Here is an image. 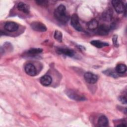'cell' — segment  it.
<instances>
[{"mask_svg":"<svg viewBox=\"0 0 127 127\" xmlns=\"http://www.w3.org/2000/svg\"><path fill=\"white\" fill-rule=\"evenodd\" d=\"M54 16L56 19L62 23H66L69 19V16L66 11V8L63 4L59 5L54 11Z\"/></svg>","mask_w":127,"mask_h":127,"instance_id":"6da1fadb","label":"cell"},{"mask_svg":"<svg viewBox=\"0 0 127 127\" xmlns=\"http://www.w3.org/2000/svg\"><path fill=\"white\" fill-rule=\"evenodd\" d=\"M112 5L118 13H122L124 12H126V6L121 0H114L112 1Z\"/></svg>","mask_w":127,"mask_h":127,"instance_id":"3957f363","label":"cell"},{"mask_svg":"<svg viewBox=\"0 0 127 127\" xmlns=\"http://www.w3.org/2000/svg\"><path fill=\"white\" fill-rule=\"evenodd\" d=\"M32 29L38 32H45L47 30V27L43 23L39 21H34L30 24Z\"/></svg>","mask_w":127,"mask_h":127,"instance_id":"5b68a950","label":"cell"},{"mask_svg":"<svg viewBox=\"0 0 127 127\" xmlns=\"http://www.w3.org/2000/svg\"><path fill=\"white\" fill-rule=\"evenodd\" d=\"M98 27V22L96 19H92L87 23V27L89 30H95Z\"/></svg>","mask_w":127,"mask_h":127,"instance_id":"2e32d148","label":"cell"},{"mask_svg":"<svg viewBox=\"0 0 127 127\" xmlns=\"http://www.w3.org/2000/svg\"><path fill=\"white\" fill-rule=\"evenodd\" d=\"M71 25L76 30L78 31H81L83 30L82 27L79 22V20L78 15L74 13L73 14L71 17Z\"/></svg>","mask_w":127,"mask_h":127,"instance_id":"277c9868","label":"cell"},{"mask_svg":"<svg viewBox=\"0 0 127 127\" xmlns=\"http://www.w3.org/2000/svg\"><path fill=\"white\" fill-rule=\"evenodd\" d=\"M90 43L91 44V45L98 48H101L102 47L109 45L108 43L104 42H102L99 40H93L90 42Z\"/></svg>","mask_w":127,"mask_h":127,"instance_id":"9a60e30c","label":"cell"},{"mask_svg":"<svg viewBox=\"0 0 127 127\" xmlns=\"http://www.w3.org/2000/svg\"><path fill=\"white\" fill-rule=\"evenodd\" d=\"M17 7L19 11H21L23 13L27 14V13H29L30 12L29 6L24 2H19L17 4Z\"/></svg>","mask_w":127,"mask_h":127,"instance_id":"7c38bea8","label":"cell"},{"mask_svg":"<svg viewBox=\"0 0 127 127\" xmlns=\"http://www.w3.org/2000/svg\"><path fill=\"white\" fill-rule=\"evenodd\" d=\"M119 100L120 101L124 103V104H126L127 103V100H126V98L124 96H121L120 98H119Z\"/></svg>","mask_w":127,"mask_h":127,"instance_id":"44dd1931","label":"cell"},{"mask_svg":"<svg viewBox=\"0 0 127 127\" xmlns=\"http://www.w3.org/2000/svg\"><path fill=\"white\" fill-rule=\"evenodd\" d=\"M66 94L68 97L74 100L83 101L85 99L82 94L74 90L68 89L66 91Z\"/></svg>","mask_w":127,"mask_h":127,"instance_id":"7a4b0ae2","label":"cell"},{"mask_svg":"<svg viewBox=\"0 0 127 127\" xmlns=\"http://www.w3.org/2000/svg\"><path fill=\"white\" fill-rule=\"evenodd\" d=\"M127 71V66L125 64H118L116 67V71L118 73H124Z\"/></svg>","mask_w":127,"mask_h":127,"instance_id":"e0dca14e","label":"cell"},{"mask_svg":"<svg viewBox=\"0 0 127 127\" xmlns=\"http://www.w3.org/2000/svg\"><path fill=\"white\" fill-rule=\"evenodd\" d=\"M84 77L87 83L91 84L95 83L98 80V76L90 72H86L84 75Z\"/></svg>","mask_w":127,"mask_h":127,"instance_id":"8992f818","label":"cell"},{"mask_svg":"<svg viewBox=\"0 0 127 127\" xmlns=\"http://www.w3.org/2000/svg\"><path fill=\"white\" fill-rule=\"evenodd\" d=\"M36 2L38 4L41 5H45L48 3V1H46V0H37Z\"/></svg>","mask_w":127,"mask_h":127,"instance_id":"ffe728a7","label":"cell"},{"mask_svg":"<svg viewBox=\"0 0 127 127\" xmlns=\"http://www.w3.org/2000/svg\"><path fill=\"white\" fill-rule=\"evenodd\" d=\"M40 80L42 85L45 86H48L51 84L52 78L49 75H45L41 77Z\"/></svg>","mask_w":127,"mask_h":127,"instance_id":"8fae6325","label":"cell"},{"mask_svg":"<svg viewBox=\"0 0 127 127\" xmlns=\"http://www.w3.org/2000/svg\"><path fill=\"white\" fill-rule=\"evenodd\" d=\"M54 38L59 42H62L63 39V34L62 32L60 31L56 30L54 33Z\"/></svg>","mask_w":127,"mask_h":127,"instance_id":"ac0fdd59","label":"cell"},{"mask_svg":"<svg viewBox=\"0 0 127 127\" xmlns=\"http://www.w3.org/2000/svg\"><path fill=\"white\" fill-rule=\"evenodd\" d=\"M57 52L59 54H62L70 57H73L74 55L73 51L68 48L59 47L57 49Z\"/></svg>","mask_w":127,"mask_h":127,"instance_id":"9c48e42d","label":"cell"},{"mask_svg":"<svg viewBox=\"0 0 127 127\" xmlns=\"http://www.w3.org/2000/svg\"><path fill=\"white\" fill-rule=\"evenodd\" d=\"M112 17V10L110 8L107 9L104 11L102 14L103 19L107 21H110Z\"/></svg>","mask_w":127,"mask_h":127,"instance_id":"4fadbf2b","label":"cell"},{"mask_svg":"<svg viewBox=\"0 0 127 127\" xmlns=\"http://www.w3.org/2000/svg\"><path fill=\"white\" fill-rule=\"evenodd\" d=\"M4 29L9 32H14L18 29V25L15 22L9 21L5 23L4 24Z\"/></svg>","mask_w":127,"mask_h":127,"instance_id":"ba28073f","label":"cell"},{"mask_svg":"<svg viewBox=\"0 0 127 127\" xmlns=\"http://www.w3.org/2000/svg\"><path fill=\"white\" fill-rule=\"evenodd\" d=\"M98 124L101 127H107L108 126L109 121L108 118L105 116H101L98 120Z\"/></svg>","mask_w":127,"mask_h":127,"instance_id":"5bb4252c","label":"cell"},{"mask_svg":"<svg viewBox=\"0 0 127 127\" xmlns=\"http://www.w3.org/2000/svg\"><path fill=\"white\" fill-rule=\"evenodd\" d=\"M110 30L109 27L105 24L100 25L98 27L97 33L100 35H106L108 34Z\"/></svg>","mask_w":127,"mask_h":127,"instance_id":"30bf717a","label":"cell"},{"mask_svg":"<svg viewBox=\"0 0 127 127\" xmlns=\"http://www.w3.org/2000/svg\"><path fill=\"white\" fill-rule=\"evenodd\" d=\"M25 72L29 75L34 76L37 74V70L35 66L32 64L29 63L25 65L24 67Z\"/></svg>","mask_w":127,"mask_h":127,"instance_id":"52a82bcc","label":"cell"},{"mask_svg":"<svg viewBox=\"0 0 127 127\" xmlns=\"http://www.w3.org/2000/svg\"><path fill=\"white\" fill-rule=\"evenodd\" d=\"M42 49L40 48H32L27 51V53L29 55H37L42 52Z\"/></svg>","mask_w":127,"mask_h":127,"instance_id":"d6986e66","label":"cell"}]
</instances>
